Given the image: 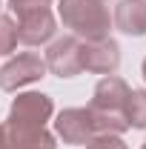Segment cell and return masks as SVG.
<instances>
[{
  "label": "cell",
  "instance_id": "obj_18",
  "mask_svg": "<svg viewBox=\"0 0 146 149\" xmlns=\"http://www.w3.org/2000/svg\"><path fill=\"white\" fill-rule=\"evenodd\" d=\"M0 6H3V3H0Z\"/></svg>",
  "mask_w": 146,
  "mask_h": 149
},
{
  "label": "cell",
  "instance_id": "obj_13",
  "mask_svg": "<svg viewBox=\"0 0 146 149\" xmlns=\"http://www.w3.org/2000/svg\"><path fill=\"white\" fill-rule=\"evenodd\" d=\"M86 149H129L120 135H92Z\"/></svg>",
  "mask_w": 146,
  "mask_h": 149
},
{
  "label": "cell",
  "instance_id": "obj_3",
  "mask_svg": "<svg viewBox=\"0 0 146 149\" xmlns=\"http://www.w3.org/2000/svg\"><path fill=\"white\" fill-rule=\"evenodd\" d=\"M46 74V60L35 52H23V55L12 57L9 63L0 66V89L3 92H15L26 83H35Z\"/></svg>",
  "mask_w": 146,
  "mask_h": 149
},
{
  "label": "cell",
  "instance_id": "obj_4",
  "mask_svg": "<svg viewBox=\"0 0 146 149\" xmlns=\"http://www.w3.org/2000/svg\"><path fill=\"white\" fill-rule=\"evenodd\" d=\"M80 66L95 74H115L120 66V46L117 40H83L80 43Z\"/></svg>",
  "mask_w": 146,
  "mask_h": 149
},
{
  "label": "cell",
  "instance_id": "obj_1",
  "mask_svg": "<svg viewBox=\"0 0 146 149\" xmlns=\"http://www.w3.org/2000/svg\"><path fill=\"white\" fill-rule=\"evenodd\" d=\"M57 15L66 29H72L80 40H103L109 37L112 15L103 6V0H60Z\"/></svg>",
  "mask_w": 146,
  "mask_h": 149
},
{
  "label": "cell",
  "instance_id": "obj_9",
  "mask_svg": "<svg viewBox=\"0 0 146 149\" xmlns=\"http://www.w3.org/2000/svg\"><path fill=\"white\" fill-rule=\"evenodd\" d=\"M115 26L132 37L146 35V0H120L115 6Z\"/></svg>",
  "mask_w": 146,
  "mask_h": 149
},
{
  "label": "cell",
  "instance_id": "obj_12",
  "mask_svg": "<svg viewBox=\"0 0 146 149\" xmlns=\"http://www.w3.org/2000/svg\"><path fill=\"white\" fill-rule=\"evenodd\" d=\"M17 46V23L0 15V55H12Z\"/></svg>",
  "mask_w": 146,
  "mask_h": 149
},
{
  "label": "cell",
  "instance_id": "obj_14",
  "mask_svg": "<svg viewBox=\"0 0 146 149\" xmlns=\"http://www.w3.org/2000/svg\"><path fill=\"white\" fill-rule=\"evenodd\" d=\"M52 0H9V9L15 15H29V12H40V9H49Z\"/></svg>",
  "mask_w": 146,
  "mask_h": 149
},
{
  "label": "cell",
  "instance_id": "obj_2",
  "mask_svg": "<svg viewBox=\"0 0 146 149\" xmlns=\"http://www.w3.org/2000/svg\"><path fill=\"white\" fill-rule=\"evenodd\" d=\"M55 103L52 97L43 92H23L15 97L12 109H9V120L12 126H23V129H46V120L52 118Z\"/></svg>",
  "mask_w": 146,
  "mask_h": 149
},
{
  "label": "cell",
  "instance_id": "obj_5",
  "mask_svg": "<svg viewBox=\"0 0 146 149\" xmlns=\"http://www.w3.org/2000/svg\"><path fill=\"white\" fill-rule=\"evenodd\" d=\"M46 69L55 72L57 77H74V74L83 72V66H80V37L66 35V37L52 40L49 49H46Z\"/></svg>",
  "mask_w": 146,
  "mask_h": 149
},
{
  "label": "cell",
  "instance_id": "obj_15",
  "mask_svg": "<svg viewBox=\"0 0 146 149\" xmlns=\"http://www.w3.org/2000/svg\"><path fill=\"white\" fill-rule=\"evenodd\" d=\"M0 149H12L9 146V138H6V126L0 123Z\"/></svg>",
  "mask_w": 146,
  "mask_h": 149
},
{
  "label": "cell",
  "instance_id": "obj_10",
  "mask_svg": "<svg viewBox=\"0 0 146 149\" xmlns=\"http://www.w3.org/2000/svg\"><path fill=\"white\" fill-rule=\"evenodd\" d=\"M6 126V138H9V146L12 149H55V135L46 129H23V126H12V123H3Z\"/></svg>",
  "mask_w": 146,
  "mask_h": 149
},
{
  "label": "cell",
  "instance_id": "obj_8",
  "mask_svg": "<svg viewBox=\"0 0 146 149\" xmlns=\"http://www.w3.org/2000/svg\"><path fill=\"white\" fill-rule=\"evenodd\" d=\"M57 32V20L52 9H40V12H29L17 17V40L26 46H40L49 43Z\"/></svg>",
  "mask_w": 146,
  "mask_h": 149
},
{
  "label": "cell",
  "instance_id": "obj_11",
  "mask_svg": "<svg viewBox=\"0 0 146 149\" xmlns=\"http://www.w3.org/2000/svg\"><path fill=\"white\" fill-rule=\"evenodd\" d=\"M123 115H126L132 129H146V89H132L129 92Z\"/></svg>",
  "mask_w": 146,
  "mask_h": 149
},
{
  "label": "cell",
  "instance_id": "obj_17",
  "mask_svg": "<svg viewBox=\"0 0 146 149\" xmlns=\"http://www.w3.org/2000/svg\"><path fill=\"white\" fill-rule=\"evenodd\" d=\"M143 149H146V143H143Z\"/></svg>",
  "mask_w": 146,
  "mask_h": 149
},
{
  "label": "cell",
  "instance_id": "obj_16",
  "mask_svg": "<svg viewBox=\"0 0 146 149\" xmlns=\"http://www.w3.org/2000/svg\"><path fill=\"white\" fill-rule=\"evenodd\" d=\"M143 80H146V57H143Z\"/></svg>",
  "mask_w": 146,
  "mask_h": 149
},
{
  "label": "cell",
  "instance_id": "obj_6",
  "mask_svg": "<svg viewBox=\"0 0 146 149\" xmlns=\"http://www.w3.org/2000/svg\"><path fill=\"white\" fill-rule=\"evenodd\" d=\"M129 92H132V89L126 86V80H123V77H117V74H106V77H100V80H97V86H95V95H92L89 109L123 115L126 100H129Z\"/></svg>",
  "mask_w": 146,
  "mask_h": 149
},
{
  "label": "cell",
  "instance_id": "obj_7",
  "mask_svg": "<svg viewBox=\"0 0 146 149\" xmlns=\"http://www.w3.org/2000/svg\"><path fill=\"white\" fill-rule=\"evenodd\" d=\"M55 132L63 138V143H72V146H86L89 138L95 135V126H92V115L89 109H63L55 120Z\"/></svg>",
  "mask_w": 146,
  "mask_h": 149
}]
</instances>
